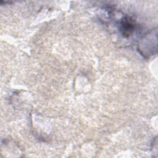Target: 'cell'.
Masks as SVG:
<instances>
[{"mask_svg": "<svg viewBox=\"0 0 158 158\" xmlns=\"http://www.w3.org/2000/svg\"><path fill=\"white\" fill-rule=\"evenodd\" d=\"M135 24L129 17H125L120 23V30L123 36H129L134 31Z\"/></svg>", "mask_w": 158, "mask_h": 158, "instance_id": "obj_1", "label": "cell"}]
</instances>
